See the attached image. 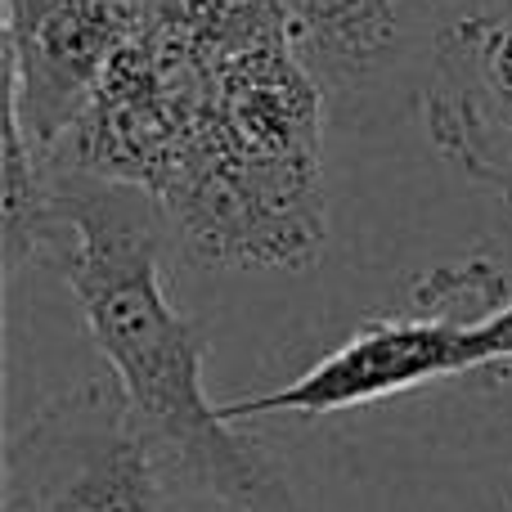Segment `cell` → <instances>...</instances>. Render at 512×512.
I'll return each mask as SVG.
<instances>
[{
	"label": "cell",
	"instance_id": "cell-1",
	"mask_svg": "<svg viewBox=\"0 0 512 512\" xmlns=\"http://www.w3.org/2000/svg\"><path fill=\"white\" fill-rule=\"evenodd\" d=\"M59 158V153H54ZM63 248L54 274L77 297L153 468L189 512H297L265 459L203 387V342L162 274L171 216L144 185L59 158Z\"/></svg>",
	"mask_w": 512,
	"mask_h": 512
},
{
	"label": "cell",
	"instance_id": "cell-2",
	"mask_svg": "<svg viewBox=\"0 0 512 512\" xmlns=\"http://www.w3.org/2000/svg\"><path fill=\"white\" fill-rule=\"evenodd\" d=\"M477 369L512 373V283L495 261L436 265L414 279L405 310L369 315L337 351L261 396L234 400V423L256 414H342Z\"/></svg>",
	"mask_w": 512,
	"mask_h": 512
},
{
	"label": "cell",
	"instance_id": "cell-3",
	"mask_svg": "<svg viewBox=\"0 0 512 512\" xmlns=\"http://www.w3.org/2000/svg\"><path fill=\"white\" fill-rule=\"evenodd\" d=\"M0 512H189L153 468L117 382L41 400L5 436Z\"/></svg>",
	"mask_w": 512,
	"mask_h": 512
},
{
	"label": "cell",
	"instance_id": "cell-4",
	"mask_svg": "<svg viewBox=\"0 0 512 512\" xmlns=\"http://www.w3.org/2000/svg\"><path fill=\"white\" fill-rule=\"evenodd\" d=\"M297 59L328 113L355 122L427 81L432 54L454 23L490 0H279Z\"/></svg>",
	"mask_w": 512,
	"mask_h": 512
},
{
	"label": "cell",
	"instance_id": "cell-5",
	"mask_svg": "<svg viewBox=\"0 0 512 512\" xmlns=\"http://www.w3.org/2000/svg\"><path fill=\"white\" fill-rule=\"evenodd\" d=\"M140 0H5V108L54 149L90 108Z\"/></svg>",
	"mask_w": 512,
	"mask_h": 512
},
{
	"label": "cell",
	"instance_id": "cell-6",
	"mask_svg": "<svg viewBox=\"0 0 512 512\" xmlns=\"http://www.w3.org/2000/svg\"><path fill=\"white\" fill-rule=\"evenodd\" d=\"M414 108L427 144L512 207V14L477 9L454 23Z\"/></svg>",
	"mask_w": 512,
	"mask_h": 512
},
{
	"label": "cell",
	"instance_id": "cell-7",
	"mask_svg": "<svg viewBox=\"0 0 512 512\" xmlns=\"http://www.w3.org/2000/svg\"><path fill=\"white\" fill-rule=\"evenodd\" d=\"M63 248L59 158L23 131L5 108V198H0V261L5 279L18 283L27 270H54Z\"/></svg>",
	"mask_w": 512,
	"mask_h": 512
},
{
	"label": "cell",
	"instance_id": "cell-8",
	"mask_svg": "<svg viewBox=\"0 0 512 512\" xmlns=\"http://www.w3.org/2000/svg\"><path fill=\"white\" fill-rule=\"evenodd\" d=\"M490 9H504V14H512V0H490Z\"/></svg>",
	"mask_w": 512,
	"mask_h": 512
}]
</instances>
